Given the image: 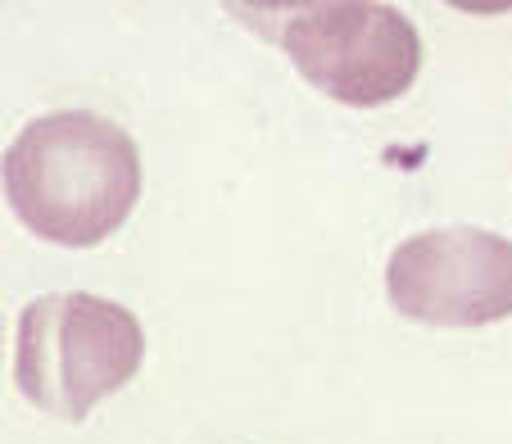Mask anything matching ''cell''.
I'll use <instances>...</instances> for the list:
<instances>
[{"label":"cell","mask_w":512,"mask_h":444,"mask_svg":"<svg viewBox=\"0 0 512 444\" xmlns=\"http://www.w3.org/2000/svg\"><path fill=\"white\" fill-rule=\"evenodd\" d=\"M259 28L331 100L386 105L404 96L422 64L417 28L390 5H263Z\"/></svg>","instance_id":"cell-3"},{"label":"cell","mask_w":512,"mask_h":444,"mask_svg":"<svg viewBox=\"0 0 512 444\" xmlns=\"http://www.w3.org/2000/svg\"><path fill=\"white\" fill-rule=\"evenodd\" d=\"M145 358L141 322L100 295H46L19 318L14 381L41 413L82 422Z\"/></svg>","instance_id":"cell-2"},{"label":"cell","mask_w":512,"mask_h":444,"mask_svg":"<svg viewBox=\"0 0 512 444\" xmlns=\"http://www.w3.org/2000/svg\"><path fill=\"white\" fill-rule=\"evenodd\" d=\"M386 290L426 327H485L512 318V241L476 227L422 232L390 254Z\"/></svg>","instance_id":"cell-4"},{"label":"cell","mask_w":512,"mask_h":444,"mask_svg":"<svg viewBox=\"0 0 512 444\" xmlns=\"http://www.w3.org/2000/svg\"><path fill=\"white\" fill-rule=\"evenodd\" d=\"M0 182L28 232L87 250L127 222L141 195V155L118 123L87 109H64L14 136Z\"/></svg>","instance_id":"cell-1"}]
</instances>
